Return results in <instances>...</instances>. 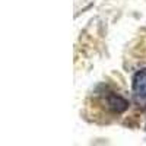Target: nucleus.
Returning <instances> with one entry per match:
<instances>
[{
  "label": "nucleus",
  "instance_id": "2",
  "mask_svg": "<svg viewBox=\"0 0 146 146\" xmlns=\"http://www.w3.org/2000/svg\"><path fill=\"white\" fill-rule=\"evenodd\" d=\"M133 95L137 101H146V69L139 70L133 78Z\"/></svg>",
  "mask_w": 146,
  "mask_h": 146
},
{
  "label": "nucleus",
  "instance_id": "1",
  "mask_svg": "<svg viewBox=\"0 0 146 146\" xmlns=\"http://www.w3.org/2000/svg\"><path fill=\"white\" fill-rule=\"evenodd\" d=\"M104 102L107 105V108L110 110V111H113V113H123L124 110H127L129 107V102L126 98H123L121 95L115 94V92H108V95L104 98Z\"/></svg>",
  "mask_w": 146,
  "mask_h": 146
}]
</instances>
